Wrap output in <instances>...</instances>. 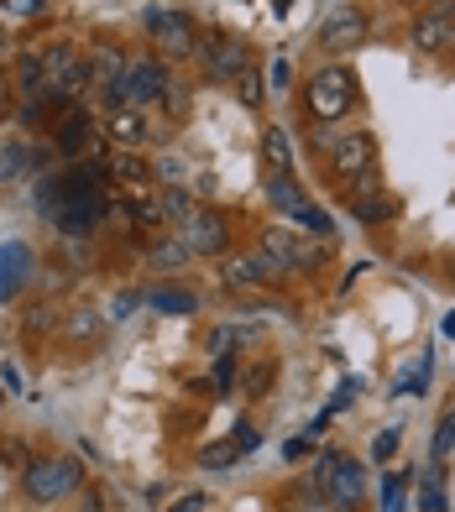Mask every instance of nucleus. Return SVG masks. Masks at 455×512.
<instances>
[{
  "instance_id": "9b49d317",
  "label": "nucleus",
  "mask_w": 455,
  "mask_h": 512,
  "mask_svg": "<svg viewBox=\"0 0 455 512\" xmlns=\"http://www.w3.org/2000/svg\"><path fill=\"white\" fill-rule=\"evenodd\" d=\"M220 283L231 288V293H241V288H262V283H278V267H272L262 251L220 256Z\"/></svg>"
},
{
  "instance_id": "72a5a7b5",
  "label": "nucleus",
  "mask_w": 455,
  "mask_h": 512,
  "mask_svg": "<svg viewBox=\"0 0 455 512\" xmlns=\"http://www.w3.org/2000/svg\"><path fill=\"white\" fill-rule=\"evenodd\" d=\"M393 450H398V429H382V434H377V445H372V460H388Z\"/></svg>"
},
{
  "instance_id": "6ab92c4d",
  "label": "nucleus",
  "mask_w": 455,
  "mask_h": 512,
  "mask_svg": "<svg viewBox=\"0 0 455 512\" xmlns=\"http://www.w3.org/2000/svg\"><path fill=\"white\" fill-rule=\"evenodd\" d=\"M262 162L272 173H293V136L283 126H262Z\"/></svg>"
},
{
  "instance_id": "7c9ffc66",
  "label": "nucleus",
  "mask_w": 455,
  "mask_h": 512,
  "mask_svg": "<svg viewBox=\"0 0 455 512\" xmlns=\"http://www.w3.org/2000/svg\"><path fill=\"white\" fill-rule=\"evenodd\" d=\"M0 460L16 465V471H27V465H32V455H27V445H21V439H0Z\"/></svg>"
},
{
  "instance_id": "7ed1b4c3",
  "label": "nucleus",
  "mask_w": 455,
  "mask_h": 512,
  "mask_svg": "<svg viewBox=\"0 0 455 512\" xmlns=\"http://www.w3.org/2000/svg\"><path fill=\"white\" fill-rule=\"evenodd\" d=\"M21 476H27V497L63 502L68 492H79V486H84V465L74 455H53V460H32Z\"/></svg>"
},
{
  "instance_id": "a211bd4d",
  "label": "nucleus",
  "mask_w": 455,
  "mask_h": 512,
  "mask_svg": "<svg viewBox=\"0 0 455 512\" xmlns=\"http://www.w3.org/2000/svg\"><path fill=\"white\" fill-rule=\"evenodd\" d=\"M147 304H152L157 314H194V309H199V293H194V288H178V283H157V288L147 293Z\"/></svg>"
},
{
  "instance_id": "c85d7f7f",
  "label": "nucleus",
  "mask_w": 455,
  "mask_h": 512,
  "mask_svg": "<svg viewBox=\"0 0 455 512\" xmlns=\"http://www.w3.org/2000/svg\"><path fill=\"white\" fill-rule=\"evenodd\" d=\"M231 89H236V100H241V105H262V95H267V89H262V74H257L252 63H246V74H241Z\"/></svg>"
},
{
  "instance_id": "ea45409f",
  "label": "nucleus",
  "mask_w": 455,
  "mask_h": 512,
  "mask_svg": "<svg viewBox=\"0 0 455 512\" xmlns=\"http://www.w3.org/2000/svg\"><path fill=\"white\" fill-rule=\"evenodd\" d=\"M84 512H105V507H100V497H95V492H89V497H84Z\"/></svg>"
},
{
  "instance_id": "f8f14e48",
  "label": "nucleus",
  "mask_w": 455,
  "mask_h": 512,
  "mask_svg": "<svg viewBox=\"0 0 455 512\" xmlns=\"http://www.w3.org/2000/svg\"><path fill=\"white\" fill-rule=\"evenodd\" d=\"M168 95V63L163 58H136L126 68V105H147Z\"/></svg>"
},
{
  "instance_id": "f03ea898",
  "label": "nucleus",
  "mask_w": 455,
  "mask_h": 512,
  "mask_svg": "<svg viewBox=\"0 0 455 512\" xmlns=\"http://www.w3.org/2000/svg\"><path fill=\"white\" fill-rule=\"evenodd\" d=\"M42 89L58 95V105H74L84 89H95V79H89V58L79 48H68V42H53V48L42 53Z\"/></svg>"
},
{
  "instance_id": "6e6552de",
  "label": "nucleus",
  "mask_w": 455,
  "mask_h": 512,
  "mask_svg": "<svg viewBox=\"0 0 455 512\" xmlns=\"http://www.w3.org/2000/svg\"><path fill=\"white\" fill-rule=\"evenodd\" d=\"M267 199L278 204V209H288V215L299 220V225H309V230H320V236H325V230H330V220H325L320 209L309 204V194L299 189V178H293V173H272V178H267Z\"/></svg>"
},
{
  "instance_id": "f257e3e1",
  "label": "nucleus",
  "mask_w": 455,
  "mask_h": 512,
  "mask_svg": "<svg viewBox=\"0 0 455 512\" xmlns=\"http://www.w3.org/2000/svg\"><path fill=\"white\" fill-rule=\"evenodd\" d=\"M304 105L314 121H340V115L356 110V74L346 63H325L314 68L309 84H304Z\"/></svg>"
},
{
  "instance_id": "473e14b6",
  "label": "nucleus",
  "mask_w": 455,
  "mask_h": 512,
  "mask_svg": "<svg viewBox=\"0 0 455 512\" xmlns=\"http://www.w3.org/2000/svg\"><path fill=\"white\" fill-rule=\"evenodd\" d=\"M152 178H163V183H178V178H184V162H178V157H163V162H157V168H152Z\"/></svg>"
},
{
  "instance_id": "a878e982",
  "label": "nucleus",
  "mask_w": 455,
  "mask_h": 512,
  "mask_svg": "<svg viewBox=\"0 0 455 512\" xmlns=\"http://www.w3.org/2000/svg\"><path fill=\"white\" fill-rule=\"evenodd\" d=\"M424 507L419 512H445L450 502H445V465H429V476H424V497H419Z\"/></svg>"
},
{
  "instance_id": "c03bdc74",
  "label": "nucleus",
  "mask_w": 455,
  "mask_h": 512,
  "mask_svg": "<svg viewBox=\"0 0 455 512\" xmlns=\"http://www.w3.org/2000/svg\"><path fill=\"white\" fill-rule=\"evenodd\" d=\"M330 512H356V507H330Z\"/></svg>"
},
{
  "instance_id": "4c0bfd02",
  "label": "nucleus",
  "mask_w": 455,
  "mask_h": 512,
  "mask_svg": "<svg viewBox=\"0 0 455 512\" xmlns=\"http://www.w3.org/2000/svg\"><path fill=\"white\" fill-rule=\"evenodd\" d=\"M204 507H210V497H199V492H194V497H184V502H178L173 512H204Z\"/></svg>"
},
{
  "instance_id": "9d476101",
  "label": "nucleus",
  "mask_w": 455,
  "mask_h": 512,
  "mask_svg": "<svg viewBox=\"0 0 455 512\" xmlns=\"http://www.w3.org/2000/svg\"><path fill=\"white\" fill-rule=\"evenodd\" d=\"M184 241L194 246V256H225L231 251V225H225L220 209H194L184 225Z\"/></svg>"
},
{
  "instance_id": "393cba45",
  "label": "nucleus",
  "mask_w": 455,
  "mask_h": 512,
  "mask_svg": "<svg viewBox=\"0 0 455 512\" xmlns=\"http://www.w3.org/2000/svg\"><path fill=\"white\" fill-rule=\"evenodd\" d=\"M450 450H455V408H445V413H440L435 439H429V460L445 465V460H450Z\"/></svg>"
},
{
  "instance_id": "412c9836",
  "label": "nucleus",
  "mask_w": 455,
  "mask_h": 512,
  "mask_svg": "<svg viewBox=\"0 0 455 512\" xmlns=\"http://www.w3.org/2000/svg\"><path fill=\"white\" fill-rule=\"evenodd\" d=\"M351 209H356V220L361 225H382V220H393L398 215V199L393 194H367V199H351Z\"/></svg>"
},
{
  "instance_id": "39448f33",
  "label": "nucleus",
  "mask_w": 455,
  "mask_h": 512,
  "mask_svg": "<svg viewBox=\"0 0 455 512\" xmlns=\"http://www.w3.org/2000/svg\"><path fill=\"white\" fill-rule=\"evenodd\" d=\"M262 256L278 272H288V267H320L325 262V246L320 241H304L299 230H288V225H267L262 230Z\"/></svg>"
},
{
  "instance_id": "2eb2a0df",
  "label": "nucleus",
  "mask_w": 455,
  "mask_h": 512,
  "mask_svg": "<svg viewBox=\"0 0 455 512\" xmlns=\"http://www.w3.org/2000/svg\"><path fill=\"white\" fill-rule=\"evenodd\" d=\"M89 142H95V121H89L84 110L68 105V110L58 115V126H53V147H58L63 157H79V152H89Z\"/></svg>"
},
{
  "instance_id": "58836bf2",
  "label": "nucleus",
  "mask_w": 455,
  "mask_h": 512,
  "mask_svg": "<svg viewBox=\"0 0 455 512\" xmlns=\"http://www.w3.org/2000/svg\"><path fill=\"white\" fill-rule=\"evenodd\" d=\"M309 450V439H288V445H283V460H299Z\"/></svg>"
},
{
  "instance_id": "423d86ee",
  "label": "nucleus",
  "mask_w": 455,
  "mask_h": 512,
  "mask_svg": "<svg viewBox=\"0 0 455 512\" xmlns=\"http://www.w3.org/2000/svg\"><path fill=\"white\" fill-rule=\"evenodd\" d=\"M367 32H372V16L361 11V6H335L325 16V27H320V48L356 53V48H367Z\"/></svg>"
},
{
  "instance_id": "79ce46f5",
  "label": "nucleus",
  "mask_w": 455,
  "mask_h": 512,
  "mask_svg": "<svg viewBox=\"0 0 455 512\" xmlns=\"http://www.w3.org/2000/svg\"><path fill=\"white\" fill-rule=\"evenodd\" d=\"M440 11H445V16L455 21V0H440Z\"/></svg>"
},
{
  "instance_id": "bb28decb",
  "label": "nucleus",
  "mask_w": 455,
  "mask_h": 512,
  "mask_svg": "<svg viewBox=\"0 0 455 512\" xmlns=\"http://www.w3.org/2000/svg\"><path fill=\"white\" fill-rule=\"evenodd\" d=\"M272 377H278V361H257V366L241 377L246 398H267V392H272Z\"/></svg>"
},
{
  "instance_id": "cd10ccee",
  "label": "nucleus",
  "mask_w": 455,
  "mask_h": 512,
  "mask_svg": "<svg viewBox=\"0 0 455 512\" xmlns=\"http://www.w3.org/2000/svg\"><path fill=\"white\" fill-rule=\"evenodd\" d=\"M16 84H21V95H37V84H42V58L37 53L16 58Z\"/></svg>"
},
{
  "instance_id": "0eeeda50",
  "label": "nucleus",
  "mask_w": 455,
  "mask_h": 512,
  "mask_svg": "<svg viewBox=\"0 0 455 512\" xmlns=\"http://www.w3.org/2000/svg\"><path fill=\"white\" fill-rule=\"evenodd\" d=\"M152 37H157V48H163V58H173V63L199 53V27H194L189 11H163V16H152Z\"/></svg>"
},
{
  "instance_id": "f3484780",
  "label": "nucleus",
  "mask_w": 455,
  "mask_h": 512,
  "mask_svg": "<svg viewBox=\"0 0 455 512\" xmlns=\"http://www.w3.org/2000/svg\"><path fill=\"white\" fill-rule=\"evenodd\" d=\"M147 131H152V126H147V115L136 110V105H121V110L105 115V136H110L116 147H142Z\"/></svg>"
},
{
  "instance_id": "e433bc0d",
  "label": "nucleus",
  "mask_w": 455,
  "mask_h": 512,
  "mask_svg": "<svg viewBox=\"0 0 455 512\" xmlns=\"http://www.w3.org/2000/svg\"><path fill=\"white\" fill-rule=\"evenodd\" d=\"M136 298H142V293H116V304H110V314H116V319H126V314L136 309Z\"/></svg>"
},
{
  "instance_id": "c9c22d12",
  "label": "nucleus",
  "mask_w": 455,
  "mask_h": 512,
  "mask_svg": "<svg viewBox=\"0 0 455 512\" xmlns=\"http://www.w3.org/2000/svg\"><path fill=\"white\" fill-rule=\"evenodd\" d=\"M293 84V68H288V58H278L272 63V89H288Z\"/></svg>"
},
{
  "instance_id": "5701e85b",
  "label": "nucleus",
  "mask_w": 455,
  "mask_h": 512,
  "mask_svg": "<svg viewBox=\"0 0 455 512\" xmlns=\"http://www.w3.org/2000/svg\"><path fill=\"white\" fill-rule=\"evenodd\" d=\"M157 199H163V225H178V230L189 225V215H194V199H189L184 189H178V183H168V189L157 194Z\"/></svg>"
},
{
  "instance_id": "4be33fe9",
  "label": "nucleus",
  "mask_w": 455,
  "mask_h": 512,
  "mask_svg": "<svg viewBox=\"0 0 455 512\" xmlns=\"http://www.w3.org/2000/svg\"><path fill=\"white\" fill-rule=\"evenodd\" d=\"M110 178H121V183H147L152 178V168H147V162L142 157H136L131 147H116V157H110V168H105Z\"/></svg>"
},
{
  "instance_id": "c756f323",
  "label": "nucleus",
  "mask_w": 455,
  "mask_h": 512,
  "mask_svg": "<svg viewBox=\"0 0 455 512\" xmlns=\"http://www.w3.org/2000/svg\"><path fill=\"white\" fill-rule=\"evenodd\" d=\"M210 387L215 392H225V387H236V356L225 351V356H215V371H210Z\"/></svg>"
},
{
  "instance_id": "ddd939ff",
  "label": "nucleus",
  "mask_w": 455,
  "mask_h": 512,
  "mask_svg": "<svg viewBox=\"0 0 455 512\" xmlns=\"http://www.w3.org/2000/svg\"><path fill=\"white\" fill-rule=\"evenodd\" d=\"M246 63H252V53H246V42H236V37H215L210 48H204V74L215 84H236L246 74Z\"/></svg>"
},
{
  "instance_id": "a19ab883",
  "label": "nucleus",
  "mask_w": 455,
  "mask_h": 512,
  "mask_svg": "<svg viewBox=\"0 0 455 512\" xmlns=\"http://www.w3.org/2000/svg\"><path fill=\"white\" fill-rule=\"evenodd\" d=\"M288 6H293V0H272V11H278V16H288Z\"/></svg>"
},
{
  "instance_id": "1a4fd4ad",
  "label": "nucleus",
  "mask_w": 455,
  "mask_h": 512,
  "mask_svg": "<svg viewBox=\"0 0 455 512\" xmlns=\"http://www.w3.org/2000/svg\"><path fill=\"white\" fill-rule=\"evenodd\" d=\"M372 157H377L372 131H335V136H330V168H335L340 178L367 173V168H372Z\"/></svg>"
},
{
  "instance_id": "b1692460",
  "label": "nucleus",
  "mask_w": 455,
  "mask_h": 512,
  "mask_svg": "<svg viewBox=\"0 0 455 512\" xmlns=\"http://www.w3.org/2000/svg\"><path fill=\"white\" fill-rule=\"evenodd\" d=\"M241 455H246V450L236 445V439H215V445L199 450V465H204V471H231Z\"/></svg>"
},
{
  "instance_id": "dca6fc26",
  "label": "nucleus",
  "mask_w": 455,
  "mask_h": 512,
  "mask_svg": "<svg viewBox=\"0 0 455 512\" xmlns=\"http://www.w3.org/2000/svg\"><path fill=\"white\" fill-rule=\"evenodd\" d=\"M27 277H32V251L21 241H6L0 246V304L27 288Z\"/></svg>"
},
{
  "instance_id": "a18cd8bd",
  "label": "nucleus",
  "mask_w": 455,
  "mask_h": 512,
  "mask_svg": "<svg viewBox=\"0 0 455 512\" xmlns=\"http://www.w3.org/2000/svg\"><path fill=\"white\" fill-rule=\"evenodd\" d=\"M0 48H6V32H0Z\"/></svg>"
},
{
  "instance_id": "2f4dec72",
  "label": "nucleus",
  "mask_w": 455,
  "mask_h": 512,
  "mask_svg": "<svg viewBox=\"0 0 455 512\" xmlns=\"http://www.w3.org/2000/svg\"><path fill=\"white\" fill-rule=\"evenodd\" d=\"M27 152H21V147H6V157H0V178H21V173H27Z\"/></svg>"
},
{
  "instance_id": "37998d69",
  "label": "nucleus",
  "mask_w": 455,
  "mask_h": 512,
  "mask_svg": "<svg viewBox=\"0 0 455 512\" xmlns=\"http://www.w3.org/2000/svg\"><path fill=\"white\" fill-rule=\"evenodd\" d=\"M445 335L455 340V314H445Z\"/></svg>"
},
{
  "instance_id": "aec40b11",
  "label": "nucleus",
  "mask_w": 455,
  "mask_h": 512,
  "mask_svg": "<svg viewBox=\"0 0 455 512\" xmlns=\"http://www.w3.org/2000/svg\"><path fill=\"white\" fill-rule=\"evenodd\" d=\"M189 256H194V246H189L184 236H163V241H152V246H147V262H152L157 272H178V267H189Z\"/></svg>"
},
{
  "instance_id": "49530a36",
  "label": "nucleus",
  "mask_w": 455,
  "mask_h": 512,
  "mask_svg": "<svg viewBox=\"0 0 455 512\" xmlns=\"http://www.w3.org/2000/svg\"><path fill=\"white\" fill-rule=\"evenodd\" d=\"M283 512H293V507H283Z\"/></svg>"
},
{
  "instance_id": "4468645a",
  "label": "nucleus",
  "mask_w": 455,
  "mask_h": 512,
  "mask_svg": "<svg viewBox=\"0 0 455 512\" xmlns=\"http://www.w3.org/2000/svg\"><path fill=\"white\" fill-rule=\"evenodd\" d=\"M408 48H414V53H445V48H455V21L445 11H419L414 27H408Z\"/></svg>"
},
{
  "instance_id": "20e7f679",
  "label": "nucleus",
  "mask_w": 455,
  "mask_h": 512,
  "mask_svg": "<svg viewBox=\"0 0 455 512\" xmlns=\"http://www.w3.org/2000/svg\"><path fill=\"white\" fill-rule=\"evenodd\" d=\"M320 486H325V497H330V507H361L367 502V465L361 460H351V455H320Z\"/></svg>"
},
{
  "instance_id": "f704fd0d",
  "label": "nucleus",
  "mask_w": 455,
  "mask_h": 512,
  "mask_svg": "<svg viewBox=\"0 0 455 512\" xmlns=\"http://www.w3.org/2000/svg\"><path fill=\"white\" fill-rule=\"evenodd\" d=\"M231 439H236V445H241V450H246V455H252V450H257V445H262V434H257V429H252V424H241V429H236V434H231Z\"/></svg>"
}]
</instances>
